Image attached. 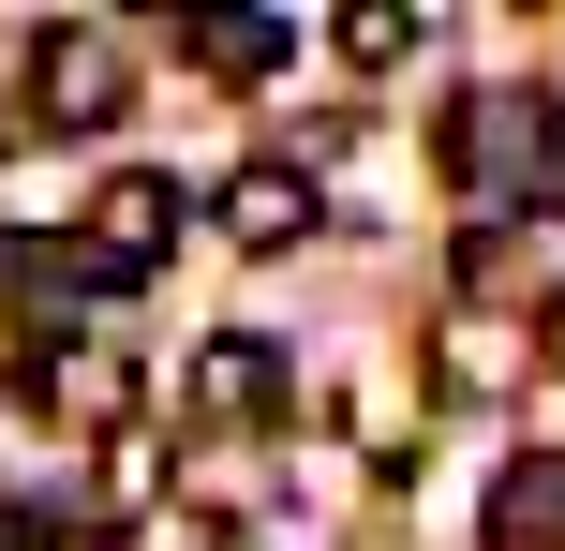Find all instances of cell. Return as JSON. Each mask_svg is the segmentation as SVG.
Segmentation results:
<instances>
[{"mask_svg":"<svg viewBox=\"0 0 565 551\" xmlns=\"http://www.w3.org/2000/svg\"><path fill=\"white\" fill-rule=\"evenodd\" d=\"M119 30H89V15H60V30H30V135H105L119 119Z\"/></svg>","mask_w":565,"mask_h":551,"instance_id":"1","label":"cell"},{"mask_svg":"<svg viewBox=\"0 0 565 551\" xmlns=\"http://www.w3.org/2000/svg\"><path fill=\"white\" fill-rule=\"evenodd\" d=\"M179 224H194V209H179V179H105V194H89V284H149V268L179 254Z\"/></svg>","mask_w":565,"mask_h":551,"instance_id":"2","label":"cell"},{"mask_svg":"<svg viewBox=\"0 0 565 551\" xmlns=\"http://www.w3.org/2000/svg\"><path fill=\"white\" fill-rule=\"evenodd\" d=\"M447 179L461 194H491V179H551V105H521V89H477V105L447 119Z\"/></svg>","mask_w":565,"mask_h":551,"instance_id":"3","label":"cell"},{"mask_svg":"<svg viewBox=\"0 0 565 551\" xmlns=\"http://www.w3.org/2000/svg\"><path fill=\"white\" fill-rule=\"evenodd\" d=\"M15 388H30V403H45V417H75V433H119V417H135V358H119V343H30L15 358Z\"/></svg>","mask_w":565,"mask_h":551,"instance_id":"4","label":"cell"},{"mask_svg":"<svg viewBox=\"0 0 565 551\" xmlns=\"http://www.w3.org/2000/svg\"><path fill=\"white\" fill-rule=\"evenodd\" d=\"M298 403V373H282V343L254 328H224V343H194V417H224V433H254V417Z\"/></svg>","mask_w":565,"mask_h":551,"instance_id":"5","label":"cell"},{"mask_svg":"<svg viewBox=\"0 0 565 551\" xmlns=\"http://www.w3.org/2000/svg\"><path fill=\"white\" fill-rule=\"evenodd\" d=\"M224 239H238V254H298V239H312V165L254 149V165L224 179Z\"/></svg>","mask_w":565,"mask_h":551,"instance_id":"6","label":"cell"},{"mask_svg":"<svg viewBox=\"0 0 565 551\" xmlns=\"http://www.w3.org/2000/svg\"><path fill=\"white\" fill-rule=\"evenodd\" d=\"M491 551H565V447L521 477H491Z\"/></svg>","mask_w":565,"mask_h":551,"instance_id":"7","label":"cell"},{"mask_svg":"<svg viewBox=\"0 0 565 551\" xmlns=\"http://www.w3.org/2000/svg\"><path fill=\"white\" fill-rule=\"evenodd\" d=\"M194 60L254 89V75H282V60H298V30H282V15H194Z\"/></svg>","mask_w":565,"mask_h":551,"instance_id":"8","label":"cell"},{"mask_svg":"<svg viewBox=\"0 0 565 551\" xmlns=\"http://www.w3.org/2000/svg\"><path fill=\"white\" fill-rule=\"evenodd\" d=\"M342 60H358V75H402V60H417V15H402V0H358V15H342Z\"/></svg>","mask_w":565,"mask_h":551,"instance_id":"9","label":"cell"},{"mask_svg":"<svg viewBox=\"0 0 565 551\" xmlns=\"http://www.w3.org/2000/svg\"><path fill=\"white\" fill-rule=\"evenodd\" d=\"M507 373H521V328L461 314V328H447V388H507Z\"/></svg>","mask_w":565,"mask_h":551,"instance_id":"10","label":"cell"},{"mask_svg":"<svg viewBox=\"0 0 565 551\" xmlns=\"http://www.w3.org/2000/svg\"><path fill=\"white\" fill-rule=\"evenodd\" d=\"M0 551H15V537H0Z\"/></svg>","mask_w":565,"mask_h":551,"instance_id":"11","label":"cell"}]
</instances>
